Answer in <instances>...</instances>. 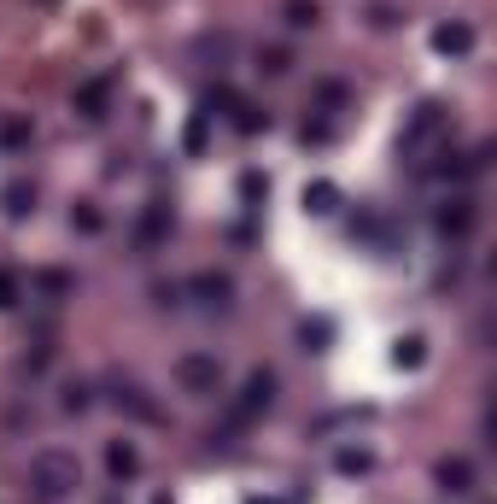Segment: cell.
Segmentation results:
<instances>
[{
    "label": "cell",
    "instance_id": "cell-1",
    "mask_svg": "<svg viewBox=\"0 0 497 504\" xmlns=\"http://www.w3.org/2000/svg\"><path fill=\"white\" fill-rule=\"evenodd\" d=\"M30 487H35V499L42 504H59V499H70L82 487V463H77V452H59V446H42L30 458Z\"/></svg>",
    "mask_w": 497,
    "mask_h": 504
},
{
    "label": "cell",
    "instance_id": "cell-2",
    "mask_svg": "<svg viewBox=\"0 0 497 504\" xmlns=\"http://www.w3.org/2000/svg\"><path fill=\"white\" fill-rule=\"evenodd\" d=\"M176 381H182V393H217L222 387V358L217 352H182Z\"/></svg>",
    "mask_w": 497,
    "mask_h": 504
},
{
    "label": "cell",
    "instance_id": "cell-3",
    "mask_svg": "<svg viewBox=\"0 0 497 504\" xmlns=\"http://www.w3.org/2000/svg\"><path fill=\"white\" fill-rule=\"evenodd\" d=\"M182 293H193L205 311H229V305H234V281L217 276V270H199V276H188V281H182Z\"/></svg>",
    "mask_w": 497,
    "mask_h": 504
},
{
    "label": "cell",
    "instance_id": "cell-4",
    "mask_svg": "<svg viewBox=\"0 0 497 504\" xmlns=\"http://www.w3.org/2000/svg\"><path fill=\"white\" fill-rule=\"evenodd\" d=\"M474 223H480V212H474V200H468V194H451V200H439V235L463 241V235H474Z\"/></svg>",
    "mask_w": 497,
    "mask_h": 504
},
{
    "label": "cell",
    "instance_id": "cell-5",
    "mask_svg": "<svg viewBox=\"0 0 497 504\" xmlns=\"http://www.w3.org/2000/svg\"><path fill=\"white\" fill-rule=\"evenodd\" d=\"M433 481H439L451 499H468V493H474V481H480V475H474V463H468V458H445L439 470H433Z\"/></svg>",
    "mask_w": 497,
    "mask_h": 504
},
{
    "label": "cell",
    "instance_id": "cell-6",
    "mask_svg": "<svg viewBox=\"0 0 497 504\" xmlns=\"http://www.w3.org/2000/svg\"><path fill=\"white\" fill-rule=\"evenodd\" d=\"M269 399H276V376H269V370H252V376H246V387H240V416L269 411Z\"/></svg>",
    "mask_w": 497,
    "mask_h": 504
},
{
    "label": "cell",
    "instance_id": "cell-7",
    "mask_svg": "<svg viewBox=\"0 0 497 504\" xmlns=\"http://www.w3.org/2000/svg\"><path fill=\"white\" fill-rule=\"evenodd\" d=\"M106 470H111V481H135V475H141V452H135V440H111V446H106Z\"/></svg>",
    "mask_w": 497,
    "mask_h": 504
},
{
    "label": "cell",
    "instance_id": "cell-8",
    "mask_svg": "<svg viewBox=\"0 0 497 504\" xmlns=\"http://www.w3.org/2000/svg\"><path fill=\"white\" fill-rule=\"evenodd\" d=\"M111 404H117V411H129V416H141V423H158V411L141 399V387H135V381H123V376L111 381Z\"/></svg>",
    "mask_w": 497,
    "mask_h": 504
},
{
    "label": "cell",
    "instance_id": "cell-9",
    "mask_svg": "<svg viewBox=\"0 0 497 504\" xmlns=\"http://www.w3.org/2000/svg\"><path fill=\"white\" fill-rule=\"evenodd\" d=\"M433 47L463 59V53H474V30H468V24H439V30H433Z\"/></svg>",
    "mask_w": 497,
    "mask_h": 504
},
{
    "label": "cell",
    "instance_id": "cell-10",
    "mask_svg": "<svg viewBox=\"0 0 497 504\" xmlns=\"http://www.w3.org/2000/svg\"><path fill=\"white\" fill-rule=\"evenodd\" d=\"M106 94H111V82H106V77H89V82L77 89V100H70V106H77L82 118H106Z\"/></svg>",
    "mask_w": 497,
    "mask_h": 504
},
{
    "label": "cell",
    "instance_id": "cell-11",
    "mask_svg": "<svg viewBox=\"0 0 497 504\" xmlns=\"http://www.w3.org/2000/svg\"><path fill=\"white\" fill-rule=\"evenodd\" d=\"M0 212L6 217H30L35 212V182H6V188H0Z\"/></svg>",
    "mask_w": 497,
    "mask_h": 504
},
{
    "label": "cell",
    "instance_id": "cell-12",
    "mask_svg": "<svg viewBox=\"0 0 497 504\" xmlns=\"http://www.w3.org/2000/svg\"><path fill=\"white\" fill-rule=\"evenodd\" d=\"M222 106H229V118H234V129H246V135H252V129H264V124H269V118H264V112H258V106H252V100H240V94H222Z\"/></svg>",
    "mask_w": 497,
    "mask_h": 504
},
{
    "label": "cell",
    "instance_id": "cell-13",
    "mask_svg": "<svg viewBox=\"0 0 497 504\" xmlns=\"http://www.w3.org/2000/svg\"><path fill=\"white\" fill-rule=\"evenodd\" d=\"M333 205H340V188H333V182H310V188H305V212L328 217Z\"/></svg>",
    "mask_w": 497,
    "mask_h": 504
},
{
    "label": "cell",
    "instance_id": "cell-14",
    "mask_svg": "<svg viewBox=\"0 0 497 504\" xmlns=\"http://www.w3.org/2000/svg\"><path fill=\"white\" fill-rule=\"evenodd\" d=\"M164 235H170V212H146L141 229H135V241H141V247H153V241H164Z\"/></svg>",
    "mask_w": 497,
    "mask_h": 504
},
{
    "label": "cell",
    "instance_id": "cell-15",
    "mask_svg": "<svg viewBox=\"0 0 497 504\" xmlns=\"http://www.w3.org/2000/svg\"><path fill=\"white\" fill-rule=\"evenodd\" d=\"M287 24H293V30H316L322 6H316V0H287Z\"/></svg>",
    "mask_w": 497,
    "mask_h": 504
},
{
    "label": "cell",
    "instance_id": "cell-16",
    "mask_svg": "<svg viewBox=\"0 0 497 504\" xmlns=\"http://www.w3.org/2000/svg\"><path fill=\"white\" fill-rule=\"evenodd\" d=\"M258 71H269V77H287V71H293V53H287V47H258Z\"/></svg>",
    "mask_w": 497,
    "mask_h": 504
},
{
    "label": "cell",
    "instance_id": "cell-17",
    "mask_svg": "<svg viewBox=\"0 0 497 504\" xmlns=\"http://www.w3.org/2000/svg\"><path fill=\"white\" fill-rule=\"evenodd\" d=\"M421 347H427V340H421V335H404V340H398V352H392V364H398V370H416V364L427 358V352H421Z\"/></svg>",
    "mask_w": 497,
    "mask_h": 504
},
{
    "label": "cell",
    "instance_id": "cell-18",
    "mask_svg": "<svg viewBox=\"0 0 497 504\" xmlns=\"http://www.w3.org/2000/svg\"><path fill=\"white\" fill-rule=\"evenodd\" d=\"M35 288H42V293H53V300H65V293L77 288V281H70L65 270H35Z\"/></svg>",
    "mask_w": 497,
    "mask_h": 504
},
{
    "label": "cell",
    "instance_id": "cell-19",
    "mask_svg": "<svg viewBox=\"0 0 497 504\" xmlns=\"http://www.w3.org/2000/svg\"><path fill=\"white\" fill-rule=\"evenodd\" d=\"M70 229H82V235H99V229H106V217H99L94 205L82 200V205H70Z\"/></svg>",
    "mask_w": 497,
    "mask_h": 504
},
{
    "label": "cell",
    "instance_id": "cell-20",
    "mask_svg": "<svg viewBox=\"0 0 497 504\" xmlns=\"http://www.w3.org/2000/svg\"><path fill=\"white\" fill-rule=\"evenodd\" d=\"M89 393H94V387H89V381H65V399H59V404H65V411H70V416H82V411H89V404H94V399H89Z\"/></svg>",
    "mask_w": 497,
    "mask_h": 504
},
{
    "label": "cell",
    "instance_id": "cell-21",
    "mask_svg": "<svg viewBox=\"0 0 497 504\" xmlns=\"http://www.w3.org/2000/svg\"><path fill=\"white\" fill-rule=\"evenodd\" d=\"M333 463H340L345 475H363V470H375V458H369V452H357V446H345V452H340V458H333Z\"/></svg>",
    "mask_w": 497,
    "mask_h": 504
},
{
    "label": "cell",
    "instance_id": "cell-22",
    "mask_svg": "<svg viewBox=\"0 0 497 504\" xmlns=\"http://www.w3.org/2000/svg\"><path fill=\"white\" fill-rule=\"evenodd\" d=\"M0 141H6V147H30V141H35V129L23 124V118H12V124L0 129Z\"/></svg>",
    "mask_w": 497,
    "mask_h": 504
},
{
    "label": "cell",
    "instance_id": "cell-23",
    "mask_svg": "<svg viewBox=\"0 0 497 504\" xmlns=\"http://www.w3.org/2000/svg\"><path fill=\"white\" fill-rule=\"evenodd\" d=\"M153 305H182V281H158V288H153Z\"/></svg>",
    "mask_w": 497,
    "mask_h": 504
},
{
    "label": "cell",
    "instance_id": "cell-24",
    "mask_svg": "<svg viewBox=\"0 0 497 504\" xmlns=\"http://www.w3.org/2000/svg\"><path fill=\"white\" fill-rule=\"evenodd\" d=\"M6 305H18V276L0 270V311H6Z\"/></svg>",
    "mask_w": 497,
    "mask_h": 504
},
{
    "label": "cell",
    "instance_id": "cell-25",
    "mask_svg": "<svg viewBox=\"0 0 497 504\" xmlns=\"http://www.w3.org/2000/svg\"><path fill=\"white\" fill-rule=\"evenodd\" d=\"M369 24H375V30H392L398 12H392V6H369Z\"/></svg>",
    "mask_w": 497,
    "mask_h": 504
},
{
    "label": "cell",
    "instance_id": "cell-26",
    "mask_svg": "<svg viewBox=\"0 0 497 504\" xmlns=\"http://www.w3.org/2000/svg\"><path fill=\"white\" fill-rule=\"evenodd\" d=\"M240 194H246V200H258V194H269V182H264V176H258V170H252V176L240 182Z\"/></svg>",
    "mask_w": 497,
    "mask_h": 504
},
{
    "label": "cell",
    "instance_id": "cell-27",
    "mask_svg": "<svg viewBox=\"0 0 497 504\" xmlns=\"http://www.w3.org/2000/svg\"><path fill=\"white\" fill-rule=\"evenodd\" d=\"M153 504H176V499H170V493H153Z\"/></svg>",
    "mask_w": 497,
    "mask_h": 504
},
{
    "label": "cell",
    "instance_id": "cell-28",
    "mask_svg": "<svg viewBox=\"0 0 497 504\" xmlns=\"http://www.w3.org/2000/svg\"><path fill=\"white\" fill-rule=\"evenodd\" d=\"M252 504H276V499H252Z\"/></svg>",
    "mask_w": 497,
    "mask_h": 504
}]
</instances>
